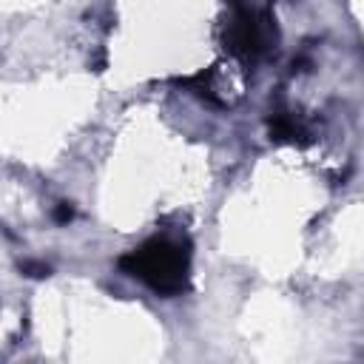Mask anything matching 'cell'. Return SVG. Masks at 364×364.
<instances>
[{
	"mask_svg": "<svg viewBox=\"0 0 364 364\" xmlns=\"http://www.w3.org/2000/svg\"><path fill=\"white\" fill-rule=\"evenodd\" d=\"M119 270L145 282L159 296H182L191 287V253L168 236H154L119 256Z\"/></svg>",
	"mask_w": 364,
	"mask_h": 364,
	"instance_id": "cell-1",
	"label": "cell"
},
{
	"mask_svg": "<svg viewBox=\"0 0 364 364\" xmlns=\"http://www.w3.org/2000/svg\"><path fill=\"white\" fill-rule=\"evenodd\" d=\"M230 9L233 11L225 26V46L236 60L253 65L276 48V20L264 0H230Z\"/></svg>",
	"mask_w": 364,
	"mask_h": 364,
	"instance_id": "cell-2",
	"label": "cell"
},
{
	"mask_svg": "<svg viewBox=\"0 0 364 364\" xmlns=\"http://www.w3.org/2000/svg\"><path fill=\"white\" fill-rule=\"evenodd\" d=\"M267 125H270V136L276 142H301L307 136V128L299 122V117L290 114V111H284V108L270 111Z\"/></svg>",
	"mask_w": 364,
	"mask_h": 364,
	"instance_id": "cell-3",
	"label": "cell"
},
{
	"mask_svg": "<svg viewBox=\"0 0 364 364\" xmlns=\"http://www.w3.org/2000/svg\"><path fill=\"white\" fill-rule=\"evenodd\" d=\"M20 270H23L26 276H31V279H46V276L51 273V267H48V264H43V262H23V264H20Z\"/></svg>",
	"mask_w": 364,
	"mask_h": 364,
	"instance_id": "cell-4",
	"label": "cell"
},
{
	"mask_svg": "<svg viewBox=\"0 0 364 364\" xmlns=\"http://www.w3.org/2000/svg\"><path fill=\"white\" fill-rule=\"evenodd\" d=\"M74 219V208L68 205V202H60L57 208H54V222L57 225H68Z\"/></svg>",
	"mask_w": 364,
	"mask_h": 364,
	"instance_id": "cell-5",
	"label": "cell"
}]
</instances>
